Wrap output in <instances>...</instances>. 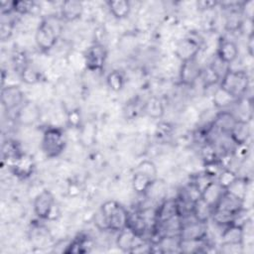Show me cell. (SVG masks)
<instances>
[{
	"label": "cell",
	"instance_id": "39",
	"mask_svg": "<svg viewBox=\"0 0 254 254\" xmlns=\"http://www.w3.org/2000/svg\"><path fill=\"white\" fill-rule=\"evenodd\" d=\"M248 41L246 43V46H247V51L249 53V55L252 57L253 56V34L248 36Z\"/></svg>",
	"mask_w": 254,
	"mask_h": 254
},
{
	"label": "cell",
	"instance_id": "22",
	"mask_svg": "<svg viewBox=\"0 0 254 254\" xmlns=\"http://www.w3.org/2000/svg\"><path fill=\"white\" fill-rule=\"evenodd\" d=\"M213 207L206 203L200 196L196 198L191 206V216L197 221L207 223L212 216Z\"/></svg>",
	"mask_w": 254,
	"mask_h": 254
},
{
	"label": "cell",
	"instance_id": "26",
	"mask_svg": "<svg viewBox=\"0 0 254 254\" xmlns=\"http://www.w3.org/2000/svg\"><path fill=\"white\" fill-rule=\"evenodd\" d=\"M125 81V75L120 69H113L106 76V83L108 87L115 92L120 91L124 87Z\"/></svg>",
	"mask_w": 254,
	"mask_h": 254
},
{
	"label": "cell",
	"instance_id": "17",
	"mask_svg": "<svg viewBox=\"0 0 254 254\" xmlns=\"http://www.w3.org/2000/svg\"><path fill=\"white\" fill-rule=\"evenodd\" d=\"M237 118L234 113L226 110H222L216 114L214 120L211 123L213 129L219 134L228 135L229 131L233 127Z\"/></svg>",
	"mask_w": 254,
	"mask_h": 254
},
{
	"label": "cell",
	"instance_id": "30",
	"mask_svg": "<svg viewBox=\"0 0 254 254\" xmlns=\"http://www.w3.org/2000/svg\"><path fill=\"white\" fill-rule=\"evenodd\" d=\"M21 153L19 145L14 140H7L2 145V156L3 159H8L13 162Z\"/></svg>",
	"mask_w": 254,
	"mask_h": 254
},
{
	"label": "cell",
	"instance_id": "35",
	"mask_svg": "<svg viewBox=\"0 0 254 254\" xmlns=\"http://www.w3.org/2000/svg\"><path fill=\"white\" fill-rule=\"evenodd\" d=\"M35 8H37V6L33 1H14V12L17 14H30Z\"/></svg>",
	"mask_w": 254,
	"mask_h": 254
},
{
	"label": "cell",
	"instance_id": "27",
	"mask_svg": "<svg viewBox=\"0 0 254 254\" xmlns=\"http://www.w3.org/2000/svg\"><path fill=\"white\" fill-rule=\"evenodd\" d=\"M144 110L148 116L157 119L164 114V105L160 98L151 97L146 101Z\"/></svg>",
	"mask_w": 254,
	"mask_h": 254
},
{
	"label": "cell",
	"instance_id": "38",
	"mask_svg": "<svg viewBox=\"0 0 254 254\" xmlns=\"http://www.w3.org/2000/svg\"><path fill=\"white\" fill-rule=\"evenodd\" d=\"M217 5V2L213 1H201L197 3V6L200 7L202 10H209L211 8H214Z\"/></svg>",
	"mask_w": 254,
	"mask_h": 254
},
{
	"label": "cell",
	"instance_id": "33",
	"mask_svg": "<svg viewBox=\"0 0 254 254\" xmlns=\"http://www.w3.org/2000/svg\"><path fill=\"white\" fill-rule=\"evenodd\" d=\"M86 245H89V242L85 236H79L72 240V242L67 246V249L64 250L66 253H83L87 252L88 249Z\"/></svg>",
	"mask_w": 254,
	"mask_h": 254
},
{
	"label": "cell",
	"instance_id": "15",
	"mask_svg": "<svg viewBox=\"0 0 254 254\" xmlns=\"http://www.w3.org/2000/svg\"><path fill=\"white\" fill-rule=\"evenodd\" d=\"M83 13V4L76 0H66L62 2L60 8V17L66 22L78 20Z\"/></svg>",
	"mask_w": 254,
	"mask_h": 254
},
{
	"label": "cell",
	"instance_id": "23",
	"mask_svg": "<svg viewBox=\"0 0 254 254\" xmlns=\"http://www.w3.org/2000/svg\"><path fill=\"white\" fill-rule=\"evenodd\" d=\"M106 5L110 14L118 20L127 18L131 12V3L129 1H125V0L107 1Z\"/></svg>",
	"mask_w": 254,
	"mask_h": 254
},
{
	"label": "cell",
	"instance_id": "8",
	"mask_svg": "<svg viewBox=\"0 0 254 254\" xmlns=\"http://www.w3.org/2000/svg\"><path fill=\"white\" fill-rule=\"evenodd\" d=\"M36 168L34 157L28 153H21L13 162H11L10 170L14 176L19 179L30 178Z\"/></svg>",
	"mask_w": 254,
	"mask_h": 254
},
{
	"label": "cell",
	"instance_id": "18",
	"mask_svg": "<svg viewBox=\"0 0 254 254\" xmlns=\"http://www.w3.org/2000/svg\"><path fill=\"white\" fill-rule=\"evenodd\" d=\"M126 227L131 229L136 235L143 238L149 229V224L145 214L142 211L136 210L132 212L129 211Z\"/></svg>",
	"mask_w": 254,
	"mask_h": 254
},
{
	"label": "cell",
	"instance_id": "24",
	"mask_svg": "<svg viewBox=\"0 0 254 254\" xmlns=\"http://www.w3.org/2000/svg\"><path fill=\"white\" fill-rule=\"evenodd\" d=\"M156 179H153L145 174L139 173V172H134L133 176H132V188L135 190V192H137L138 194L141 195H145L147 190H149L150 186L152 185V183L155 181Z\"/></svg>",
	"mask_w": 254,
	"mask_h": 254
},
{
	"label": "cell",
	"instance_id": "6",
	"mask_svg": "<svg viewBox=\"0 0 254 254\" xmlns=\"http://www.w3.org/2000/svg\"><path fill=\"white\" fill-rule=\"evenodd\" d=\"M107 60V50L101 43H94L83 54V64L90 71H100Z\"/></svg>",
	"mask_w": 254,
	"mask_h": 254
},
{
	"label": "cell",
	"instance_id": "31",
	"mask_svg": "<svg viewBox=\"0 0 254 254\" xmlns=\"http://www.w3.org/2000/svg\"><path fill=\"white\" fill-rule=\"evenodd\" d=\"M238 178V175L229 168H224L215 179V181L225 190H227Z\"/></svg>",
	"mask_w": 254,
	"mask_h": 254
},
{
	"label": "cell",
	"instance_id": "36",
	"mask_svg": "<svg viewBox=\"0 0 254 254\" xmlns=\"http://www.w3.org/2000/svg\"><path fill=\"white\" fill-rule=\"evenodd\" d=\"M66 123L70 128H80L82 125L81 121V114L79 110L77 109H72L67 113L66 116Z\"/></svg>",
	"mask_w": 254,
	"mask_h": 254
},
{
	"label": "cell",
	"instance_id": "1",
	"mask_svg": "<svg viewBox=\"0 0 254 254\" xmlns=\"http://www.w3.org/2000/svg\"><path fill=\"white\" fill-rule=\"evenodd\" d=\"M60 20L63 19L51 16L43 18L39 23L35 32V43L42 52H49L56 46L62 32Z\"/></svg>",
	"mask_w": 254,
	"mask_h": 254
},
{
	"label": "cell",
	"instance_id": "9",
	"mask_svg": "<svg viewBox=\"0 0 254 254\" xmlns=\"http://www.w3.org/2000/svg\"><path fill=\"white\" fill-rule=\"evenodd\" d=\"M199 51V42L192 37H186L176 44L175 56L183 63L197 58Z\"/></svg>",
	"mask_w": 254,
	"mask_h": 254
},
{
	"label": "cell",
	"instance_id": "25",
	"mask_svg": "<svg viewBox=\"0 0 254 254\" xmlns=\"http://www.w3.org/2000/svg\"><path fill=\"white\" fill-rule=\"evenodd\" d=\"M96 138V126L93 122L82 123L79 128V141L84 147H90L94 144Z\"/></svg>",
	"mask_w": 254,
	"mask_h": 254
},
{
	"label": "cell",
	"instance_id": "14",
	"mask_svg": "<svg viewBox=\"0 0 254 254\" xmlns=\"http://www.w3.org/2000/svg\"><path fill=\"white\" fill-rule=\"evenodd\" d=\"M176 215H179L176 198H164L155 209L154 223L166 221Z\"/></svg>",
	"mask_w": 254,
	"mask_h": 254
},
{
	"label": "cell",
	"instance_id": "21",
	"mask_svg": "<svg viewBox=\"0 0 254 254\" xmlns=\"http://www.w3.org/2000/svg\"><path fill=\"white\" fill-rule=\"evenodd\" d=\"M41 111L37 104L33 102H25L18 111V119L22 124L31 125L40 119Z\"/></svg>",
	"mask_w": 254,
	"mask_h": 254
},
{
	"label": "cell",
	"instance_id": "37",
	"mask_svg": "<svg viewBox=\"0 0 254 254\" xmlns=\"http://www.w3.org/2000/svg\"><path fill=\"white\" fill-rule=\"evenodd\" d=\"M13 32V25L12 23L8 22V23H2L1 24V29H0V37L2 39V41H5L7 39L10 38V36L12 35Z\"/></svg>",
	"mask_w": 254,
	"mask_h": 254
},
{
	"label": "cell",
	"instance_id": "5",
	"mask_svg": "<svg viewBox=\"0 0 254 254\" xmlns=\"http://www.w3.org/2000/svg\"><path fill=\"white\" fill-rule=\"evenodd\" d=\"M33 208L37 217L43 220H56L61 214L54 194L48 190H44L36 195Z\"/></svg>",
	"mask_w": 254,
	"mask_h": 254
},
{
	"label": "cell",
	"instance_id": "16",
	"mask_svg": "<svg viewBox=\"0 0 254 254\" xmlns=\"http://www.w3.org/2000/svg\"><path fill=\"white\" fill-rule=\"evenodd\" d=\"M239 50L237 45L230 40H221L216 51V58L229 65L238 58Z\"/></svg>",
	"mask_w": 254,
	"mask_h": 254
},
{
	"label": "cell",
	"instance_id": "10",
	"mask_svg": "<svg viewBox=\"0 0 254 254\" xmlns=\"http://www.w3.org/2000/svg\"><path fill=\"white\" fill-rule=\"evenodd\" d=\"M1 103L5 110L12 111L24 103V93L17 85H7L1 90Z\"/></svg>",
	"mask_w": 254,
	"mask_h": 254
},
{
	"label": "cell",
	"instance_id": "32",
	"mask_svg": "<svg viewBox=\"0 0 254 254\" xmlns=\"http://www.w3.org/2000/svg\"><path fill=\"white\" fill-rule=\"evenodd\" d=\"M199 79L202 80V83L205 87H210L213 84L219 82L220 76L219 74L213 69V67L209 64L207 67L202 68Z\"/></svg>",
	"mask_w": 254,
	"mask_h": 254
},
{
	"label": "cell",
	"instance_id": "2",
	"mask_svg": "<svg viewBox=\"0 0 254 254\" xmlns=\"http://www.w3.org/2000/svg\"><path fill=\"white\" fill-rule=\"evenodd\" d=\"M249 84V75L246 70L242 69L229 68L219 80V87L237 100L246 94Z\"/></svg>",
	"mask_w": 254,
	"mask_h": 254
},
{
	"label": "cell",
	"instance_id": "12",
	"mask_svg": "<svg viewBox=\"0 0 254 254\" xmlns=\"http://www.w3.org/2000/svg\"><path fill=\"white\" fill-rule=\"evenodd\" d=\"M143 241V238L136 235L131 229L125 227L118 232L116 246L123 252L132 253L134 249Z\"/></svg>",
	"mask_w": 254,
	"mask_h": 254
},
{
	"label": "cell",
	"instance_id": "19",
	"mask_svg": "<svg viewBox=\"0 0 254 254\" xmlns=\"http://www.w3.org/2000/svg\"><path fill=\"white\" fill-rule=\"evenodd\" d=\"M221 232V243L224 244H243L244 245V233L243 226L235 223H230L223 226Z\"/></svg>",
	"mask_w": 254,
	"mask_h": 254
},
{
	"label": "cell",
	"instance_id": "7",
	"mask_svg": "<svg viewBox=\"0 0 254 254\" xmlns=\"http://www.w3.org/2000/svg\"><path fill=\"white\" fill-rule=\"evenodd\" d=\"M207 238V223L197 221L192 217L191 221L183 218L180 239L182 240H203Z\"/></svg>",
	"mask_w": 254,
	"mask_h": 254
},
{
	"label": "cell",
	"instance_id": "29",
	"mask_svg": "<svg viewBox=\"0 0 254 254\" xmlns=\"http://www.w3.org/2000/svg\"><path fill=\"white\" fill-rule=\"evenodd\" d=\"M213 104L217 108H225L232 103L236 102L237 99L232 97L229 93H227L225 90H223L221 87H217L213 93V98H212Z\"/></svg>",
	"mask_w": 254,
	"mask_h": 254
},
{
	"label": "cell",
	"instance_id": "20",
	"mask_svg": "<svg viewBox=\"0 0 254 254\" xmlns=\"http://www.w3.org/2000/svg\"><path fill=\"white\" fill-rule=\"evenodd\" d=\"M226 191L215 180L211 181L200 192V197L214 208L223 193Z\"/></svg>",
	"mask_w": 254,
	"mask_h": 254
},
{
	"label": "cell",
	"instance_id": "4",
	"mask_svg": "<svg viewBox=\"0 0 254 254\" xmlns=\"http://www.w3.org/2000/svg\"><path fill=\"white\" fill-rule=\"evenodd\" d=\"M66 145L64 132L59 127H48L45 129L41 149L47 158H57L64 150Z\"/></svg>",
	"mask_w": 254,
	"mask_h": 254
},
{
	"label": "cell",
	"instance_id": "11",
	"mask_svg": "<svg viewBox=\"0 0 254 254\" xmlns=\"http://www.w3.org/2000/svg\"><path fill=\"white\" fill-rule=\"evenodd\" d=\"M202 68L198 64L196 58L182 63L180 68V81L182 84L191 86L197 79H199Z\"/></svg>",
	"mask_w": 254,
	"mask_h": 254
},
{
	"label": "cell",
	"instance_id": "13",
	"mask_svg": "<svg viewBox=\"0 0 254 254\" xmlns=\"http://www.w3.org/2000/svg\"><path fill=\"white\" fill-rule=\"evenodd\" d=\"M250 121L237 119L233 127L228 133V137L233 142L234 145H240L248 143V140L251 136V127Z\"/></svg>",
	"mask_w": 254,
	"mask_h": 254
},
{
	"label": "cell",
	"instance_id": "28",
	"mask_svg": "<svg viewBox=\"0 0 254 254\" xmlns=\"http://www.w3.org/2000/svg\"><path fill=\"white\" fill-rule=\"evenodd\" d=\"M19 76L26 84H36L41 80V72L34 66L31 63H29L23 70L20 72Z\"/></svg>",
	"mask_w": 254,
	"mask_h": 254
},
{
	"label": "cell",
	"instance_id": "3",
	"mask_svg": "<svg viewBox=\"0 0 254 254\" xmlns=\"http://www.w3.org/2000/svg\"><path fill=\"white\" fill-rule=\"evenodd\" d=\"M99 210L103 214L107 230L119 232L127 226L129 211L116 200H107L102 203Z\"/></svg>",
	"mask_w": 254,
	"mask_h": 254
},
{
	"label": "cell",
	"instance_id": "34",
	"mask_svg": "<svg viewBox=\"0 0 254 254\" xmlns=\"http://www.w3.org/2000/svg\"><path fill=\"white\" fill-rule=\"evenodd\" d=\"M134 172H139L153 179H157V168L155 164L149 160H144L141 163H139Z\"/></svg>",
	"mask_w": 254,
	"mask_h": 254
}]
</instances>
